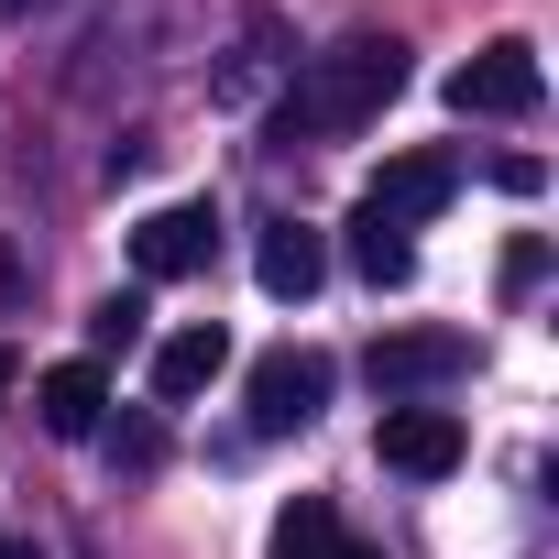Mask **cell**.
<instances>
[{"mask_svg": "<svg viewBox=\"0 0 559 559\" xmlns=\"http://www.w3.org/2000/svg\"><path fill=\"white\" fill-rule=\"evenodd\" d=\"M406 88V45L395 34H341L330 56H308V78L274 99V143H319V132H362L384 121V99Z\"/></svg>", "mask_w": 559, "mask_h": 559, "instance_id": "cell-1", "label": "cell"}, {"mask_svg": "<svg viewBox=\"0 0 559 559\" xmlns=\"http://www.w3.org/2000/svg\"><path fill=\"white\" fill-rule=\"evenodd\" d=\"M362 373H373L384 406H428L439 384L472 373V330H384V341L362 352Z\"/></svg>", "mask_w": 559, "mask_h": 559, "instance_id": "cell-2", "label": "cell"}, {"mask_svg": "<svg viewBox=\"0 0 559 559\" xmlns=\"http://www.w3.org/2000/svg\"><path fill=\"white\" fill-rule=\"evenodd\" d=\"M330 384H341V362H330V352H308V341L263 352V362H252V439H297V428H319Z\"/></svg>", "mask_w": 559, "mask_h": 559, "instance_id": "cell-3", "label": "cell"}, {"mask_svg": "<svg viewBox=\"0 0 559 559\" xmlns=\"http://www.w3.org/2000/svg\"><path fill=\"white\" fill-rule=\"evenodd\" d=\"M537 99H548V78H537V45H515V34H493L483 56L450 67V110L461 121H526Z\"/></svg>", "mask_w": 559, "mask_h": 559, "instance_id": "cell-4", "label": "cell"}, {"mask_svg": "<svg viewBox=\"0 0 559 559\" xmlns=\"http://www.w3.org/2000/svg\"><path fill=\"white\" fill-rule=\"evenodd\" d=\"M461 198V154H439V143H417V154H384V176L362 187V209L384 219V230H417V219H439Z\"/></svg>", "mask_w": 559, "mask_h": 559, "instance_id": "cell-5", "label": "cell"}, {"mask_svg": "<svg viewBox=\"0 0 559 559\" xmlns=\"http://www.w3.org/2000/svg\"><path fill=\"white\" fill-rule=\"evenodd\" d=\"M209 252H219V209H209V198H187V209H154V219L132 230V263H143V286L209 274Z\"/></svg>", "mask_w": 559, "mask_h": 559, "instance_id": "cell-6", "label": "cell"}, {"mask_svg": "<svg viewBox=\"0 0 559 559\" xmlns=\"http://www.w3.org/2000/svg\"><path fill=\"white\" fill-rule=\"evenodd\" d=\"M373 450H384V472H406V483H439V472H461V417L450 406H384V428H373Z\"/></svg>", "mask_w": 559, "mask_h": 559, "instance_id": "cell-7", "label": "cell"}, {"mask_svg": "<svg viewBox=\"0 0 559 559\" xmlns=\"http://www.w3.org/2000/svg\"><path fill=\"white\" fill-rule=\"evenodd\" d=\"M252 274H263V297H274V308H308V297H319V274H330V241H319L308 219H263Z\"/></svg>", "mask_w": 559, "mask_h": 559, "instance_id": "cell-8", "label": "cell"}, {"mask_svg": "<svg viewBox=\"0 0 559 559\" xmlns=\"http://www.w3.org/2000/svg\"><path fill=\"white\" fill-rule=\"evenodd\" d=\"M219 373H230V330H219V319L154 341V406H187V395H209Z\"/></svg>", "mask_w": 559, "mask_h": 559, "instance_id": "cell-9", "label": "cell"}, {"mask_svg": "<svg viewBox=\"0 0 559 559\" xmlns=\"http://www.w3.org/2000/svg\"><path fill=\"white\" fill-rule=\"evenodd\" d=\"M34 417H45V439H99V417H110L99 362H56V373H34Z\"/></svg>", "mask_w": 559, "mask_h": 559, "instance_id": "cell-10", "label": "cell"}, {"mask_svg": "<svg viewBox=\"0 0 559 559\" xmlns=\"http://www.w3.org/2000/svg\"><path fill=\"white\" fill-rule=\"evenodd\" d=\"M274 559H384V548H362V537L341 526V504H319V493H297L286 515H274Z\"/></svg>", "mask_w": 559, "mask_h": 559, "instance_id": "cell-11", "label": "cell"}, {"mask_svg": "<svg viewBox=\"0 0 559 559\" xmlns=\"http://www.w3.org/2000/svg\"><path fill=\"white\" fill-rule=\"evenodd\" d=\"M352 274H362V286H406V274H417V241L384 230L373 209H352Z\"/></svg>", "mask_w": 559, "mask_h": 559, "instance_id": "cell-12", "label": "cell"}, {"mask_svg": "<svg viewBox=\"0 0 559 559\" xmlns=\"http://www.w3.org/2000/svg\"><path fill=\"white\" fill-rule=\"evenodd\" d=\"M274 45H286V34H274V12H252V23H241V56L219 67V99H230V110H241V99L274 78Z\"/></svg>", "mask_w": 559, "mask_h": 559, "instance_id": "cell-13", "label": "cell"}, {"mask_svg": "<svg viewBox=\"0 0 559 559\" xmlns=\"http://www.w3.org/2000/svg\"><path fill=\"white\" fill-rule=\"evenodd\" d=\"M110 472H165V417H99Z\"/></svg>", "mask_w": 559, "mask_h": 559, "instance_id": "cell-14", "label": "cell"}, {"mask_svg": "<svg viewBox=\"0 0 559 559\" xmlns=\"http://www.w3.org/2000/svg\"><path fill=\"white\" fill-rule=\"evenodd\" d=\"M143 319H154L143 297H99V319H88V352H99V362H110V352H132V341H143Z\"/></svg>", "mask_w": 559, "mask_h": 559, "instance_id": "cell-15", "label": "cell"}, {"mask_svg": "<svg viewBox=\"0 0 559 559\" xmlns=\"http://www.w3.org/2000/svg\"><path fill=\"white\" fill-rule=\"evenodd\" d=\"M537 274H548V241H515V252H504V297H526Z\"/></svg>", "mask_w": 559, "mask_h": 559, "instance_id": "cell-16", "label": "cell"}, {"mask_svg": "<svg viewBox=\"0 0 559 559\" xmlns=\"http://www.w3.org/2000/svg\"><path fill=\"white\" fill-rule=\"evenodd\" d=\"M23 297V263H12V241H0V308H12Z\"/></svg>", "mask_w": 559, "mask_h": 559, "instance_id": "cell-17", "label": "cell"}, {"mask_svg": "<svg viewBox=\"0 0 559 559\" xmlns=\"http://www.w3.org/2000/svg\"><path fill=\"white\" fill-rule=\"evenodd\" d=\"M34 12H56V0H0V23H34Z\"/></svg>", "mask_w": 559, "mask_h": 559, "instance_id": "cell-18", "label": "cell"}, {"mask_svg": "<svg viewBox=\"0 0 559 559\" xmlns=\"http://www.w3.org/2000/svg\"><path fill=\"white\" fill-rule=\"evenodd\" d=\"M12 384H23V362H12V341H0V395H12Z\"/></svg>", "mask_w": 559, "mask_h": 559, "instance_id": "cell-19", "label": "cell"}, {"mask_svg": "<svg viewBox=\"0 0 559 559\" xmlns=\"http://www.w3.org/2000/svg\"><path fill=\"white\" fill-rule=\"evenodd\" d=\"M0 559H45V548H34V537H0Z\"/></svg>", "mask_w": 559, "mask_h": 559, "instance_id": "cell-20", "label": "cell"}]
</instances>
